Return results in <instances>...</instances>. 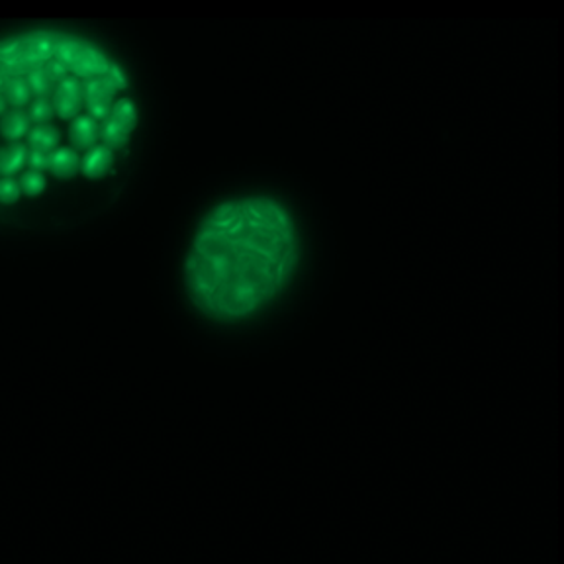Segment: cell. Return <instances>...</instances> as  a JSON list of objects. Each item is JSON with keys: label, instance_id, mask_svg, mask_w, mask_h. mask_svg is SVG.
Here are the masks:
<instances>
[{"label": "cell", "instance_id": "cell-9", "mask_svg": "<svg viewBox=\"0 0 564 564\" xmlns=\"http://www.w3.org/2000/svg\"><path fill=\"white\" fill-rule=\"evenodd\" d=\"M108 118L112 122L118 123V126H122L126 132L132 133L133 126H135V108H133L132 102L128 98H122V100L115 102L112 112H110Z\"/></svg>", "mask_w": 564, "mask_h": 564}, {"label": "cell", "instance_id": "cell-6", "mask_svg": "<svg viewBox=\"0 0 564 564\" xmlns=\"http://www.w3.org/2000/svg\"><path fill=\"white\" fill-rule=\"evenodd\" d=\"M80 169V159L75 151L69 148H59V150L50 153V167L53 175L70 176L75 175Z\"/></svg>", "mask_w": 564, "mask_h": 564}, {"label": "cell", "instance_id": "cell-12", "mask_svg": "<svg viewBox=\"0 0 564 564\" xmlns=\"http://www.w3.org/2000/svg\"><path fill=\"white\" fill-rule=\"evenodd\" d=\"M18 196H20V185L12 178H2L0 181V203L12 204L17 203Z\"/></svg>", "mask_w": 564, "mask_h": 564}, {"label": "cell", "instance_id": "cell-3", "mask_svg": "<svg viewBox=\"0 0 564 564\" xmlns=\"http://www.w3.org/2000/svg\"><path fill=\"white\" fill-rule=\"evenodd\" d=\"M100 140V126L95 118L90 116H77V120L70 126V141L77 148H95V143Z\"/></svg>", "mask_w": 564, "mask_h": 564}, {"label": "cell", "instance_id": "cell-5", "mask_svg": "<svg viewBox=\"0 0 564 564\" xmlns=\"http://www.w3.org/2000/svg\"><path fill=\"white\" fill-rule=\"evenodd\" d=\"M0 132L7 140H22L30 132V118L24 110H7V115L0 120Z\"/></svg>", "mask_w": 564, "mask_h": 564}, {"label": "cell", "instance_id": "cell-2", "mask_svg": "<svg viewBox=\"0 0 564 564\" xmlns=\"http://www.w3.org/2000/svg\"><path fill=\"white\" fill-rule=\"evenodd\" d=\"M90 79H97V77L73 75V77L62 80L57 88L53 90V112H57L62 118L79 115L83 106H85V88H87V83Z\"/></svg>", "mask_w": 564, "mask_h": 564}, {"label": "cell", "instance_id": "cell-10", "mask_svg": "<svg viewBox=\"0 0 564 564\" xmlns=\"http://www.w3.org/2000/svg\"><path fill=\"white\" fill-rule=\"evenodd\" d=\"M45 181L42 173H34V171H28L24 175L20 176V191H24L28 196H35V194L44 191Z\"/></svg>", "mask_w": 564, "mask_h": 564}, {"label": "cell", "instance_id": "cell-4", "mask_svg": "<svg viewBox=\"0 0 564 564\" xmlns=\"http://www.w3.org/2000/svg\"><path fill=\"white\" fill-rule=\"evenodd\" d=\"M110 165H112V151L108 150L106 145H95L93 150L88 151L87 158L80 161L83 173L90 178L105 175Z\"/></svg>", "mask_w": 564, "mask_h": 564}, {"label": "cell", "instance_id": "cell-1", "mask_svg": "<svg viewBox=\"0 0 564 564\" xmlns=\"http://www.w3.org/2000/svg\"><path fill=\"white\" fill-rule=\"evenodd\" d=\"M300 259L289 210L269 196L221 203L196 229L185 263L188 296L204 316L241 322L271 304Z\"/></svg>", "mask_w": 564, "mask_h": 564}, {"label": "cell", "instance_id": "cell-7", "mask_svg": "<svg viewBox=\"0 0 564 564\" xmlns=\"http://www.w3.org/2000/svg\"><path fill=\"white\" fill-rule=\"evenodd\" d=\"M28 148L24 143H10L0 150V173L2 175H14L26 165Z\"/></svg>", "mask_w": 564, "mask_h": 564}, {"label": "cell", "instance_id": "cell-8", "mask_svg": "<svg viewBox=\"0 0 564 564\" xmlns=\"http://www.w3.org/2000/svg\"><path fill=\"white\" fill-rule=\"evenodd\" d=\"M57 141H59V133L55 132V128L52 126H35L34 130L28 132V143L34 151H42V153H52L57 148Z\"/></svg>", "mask_w": 564, "mask_h": 564}, {"label": "cell", "instance_id": "cell-11", "mask_svg": "<svg viewBox=\"0 0 564 564\" xmlns=\"http://www.w3.org/2000/svg\"><path fill=\"white\" fill-rule=\"evenodd\" d=\"M53 115L55 112H53L52 98H37L32 105V110H30V118L40 126L47 122V120H52Z\"/></svg>", "mask_w": 564, "mask_h": 564}, {"label": "cell", "instance_id": "cell-13", "mask_svg": "<svg viewBox=\"0 0 564 564\" xmlns=\"http://www.w3.org/2000/svg\"><path fill=\"white\" fill-rule=\"evenodd\" d=\"M26 163L34 173H42V171H47V167H50V155L42 153V151L32 150L28 153Z\"/></svg>", "mask_w": 564, "mask_h": 564}]
</instances>
